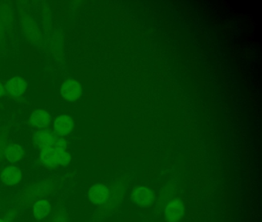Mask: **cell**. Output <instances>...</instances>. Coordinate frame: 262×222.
<instances>
[{"mask_svg": "<svg viewBox=\"0 0 262 222\" xmlns=\"http://www.w3.org/2000/svg\"><path fill=\"white\" fill-rule=\"evenodd\" d=\"M35 142L41 149H63L66 147V142L63 138L54 135L48 131H38L34 136Z\"/></svg>", "mask_w": 262, "mask_h": 222, "instance_id": "1", "label": "cell"}, {"mask_svg": "<svg viewBox=\"0 0 262 222\" xmlns=\"http://www.w3.org/2000/svg\"><path fill=\"white\" fill-rule=\"evenodd\" d=\"M131 197L135 204L142 207H148L155 200L154 191L150 187L140 186L133 190Z\"/></svg>", "mask_w": 262, "mask_h": 222, "instance_id": "2", "label": "cell"}, {"mask_svg": "<svg viewBox=\"0 0 262 222\" xmlns=\"http://www.w3.org/2000/svg\"><path fill=\"white\" fill-rule=\"evenodd\" d=\"M61 94L67 101H75L82 95V87L75 80L69 79L62 84Z\"/></svg>", "mask_w": 262, "mask_h": 222, "instance_id": "3", "label": "cell"}, {"mask_svg": "<svg viewBox=\"0 0 262 222\" xmlns=\"http://www.w3.org/2000/svg\"><path fill=\"white\" fill-rule=\"evenodd\" d=\"M184 214V204L180 199H175L166 206L165 215L168 222H177Z\"/></svg>", "mask_w": 262, "mask_h": 222, "instance_id": "4", "label": "cell"}, {"mask_svg": "<svg viewBox=\"0 0 262 222\" xmlns=\"http://www.w3.org/2000/svg\"><path fill=\"white\" fill-rule=\"evenodd\" d=\"M89 198L93 204L100 205L107 202L110 198V191L104 184H95L89 191Z\"/></svg>", "mask_w": 262, "mask_h": 222, "instance_id": "5", "label": "cell"}, {"mask_svg": "<svg viewBox=\"0 0 262 222\" xmlns=\"http://www.w3.org/2000/svg\"><path fill=\"white\" fill-rule=\"evenodd\" d=\"M22 178L20 170L16 167H8L4 169L1 174V179L4 184L8 186H13L18 184Z\"/></svg>", "mask_w": 262, "mask_h": 222, "instance_id": "6", "label": "cell"}, {"mask_svg": "<svg viewBox=\"0 0 262 222\" xmlns=\"http://www.w3.org/2000/svg\"><path fill=\"white\" fill-rule=\"evenodd\" d=\"M74 123L69 116L62 115L56 120L54 129L58 136H66L73 130Z\"/></svg>", "mask_w": 262, "mask_h": 222, "instance_id": "7", "label": "cell"}, {"mask_svg": "<svg viewBox=\"0 0 262 222\" xmlns=\"http://www.w3.org/2000/svg\"><path fill=\"white\" fill-rule=\"evenodd\" d=\"M26 82L20 77H16L12 78L6 84L8 92L14 97H19L25 93L26 90Z\"/></svg>", "mask_w": 262, "mask_h": 222, "instance_id": "8", "label": "cell"}, {"mask_svg": "<svg viewBox=\"0 0 262 222\" xmlns=\"http://www.w3.org/2000/svg\"><path fill=\"white\" fill-rule=\"evenodd\" d=\"M51 210V205L48 201H38L33 206V215L36 219L41 220L47 217Z\"/></svg>", "mask_w": 262, "mask_h": 222, "instance_id": "9", "label": "cell"}, {"mask_svg": "<svg viewBox=\"0 0 262 222\" xmlns=\"http://www.w3.org/2000/svg\"><path fill=\"white\" fill-rule=\"evenodd\" d=\"M32 124L38 127H43L49 124L51 121V116L46 111L42 110H37L30 117Z\"/></svg>", "mask_w": 262, "mask_h": 222, "instance_id": "10", "label": "cell"}, {"mask_svg": "<svg viewBox=\"0 0 262 222\" xmlns=\"http://www.w3.org/2000/svg\"><path fill=\"white\" fill-rule=\"evenodd\" d=\"M39 158L41 162L47 167H54L58 165L54 148L41 149Z\"/></svg>", "mask_w": 262, "mask_h": 222, "instance_id": "11", "label": "cell"}, {"mask_svg": "<svg viewBox=\"0 0 262 222\" xmlns=\"http://www.w3.org/2000/svg\"><path fill=\"white\" fill-rule=\"evenodd\" d=\"M4 154L8 161L13 163L20 160L23 155V151L19 146L17 144H10L5 149Z\"/></svg>", "mask_w": 262, "mask_h": 222, "instance_id": "12", "label": "cell"}, {"mask_svg": "<svg viewBox=\"0 0 262 222\" xmlns=\"http://www.w3.org/2000/svg\"><path fill=\"white\" fill-rule=\"evenodd\" d=\"M55 149L57 163L60 165L66 166L71 161V156L63 149Z\"/></svg>", "mask_w": 262, "mask_h": 222, "instance_id": "13", "label": "cell"}, {"mask_svg": "<svg viewBox=\"0 0 262 222\" xmlns=\"http://www.w3.org/2000/svg\"><path fill=\"white\" fill-rule=\"evenodd\" d=\"M5 94V89H4L3 86L0 83V97Z\"/></svg>", "mask_w": 262, "mask_h": 222, "instance_id": "14", "label": "cell"}, {"mask_svg": "<svg viewBox=\"0 0 262 222\" xmlns=\"http://www.w3.org/2000/svg\"><path fill=\"white\" fill-rule=\"evenodd\" d=\"M0 222H9V221L2 220V219H0Z\"/></svg>", "mask_w": 262, "mask_h": 222, "instance_id": "15", "label": "cell"}]
</instances>
